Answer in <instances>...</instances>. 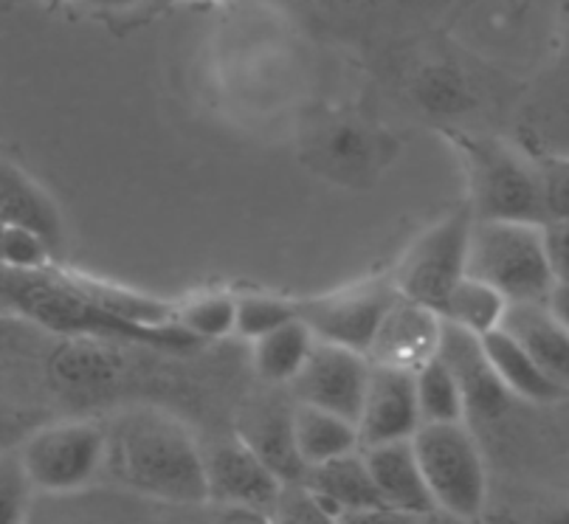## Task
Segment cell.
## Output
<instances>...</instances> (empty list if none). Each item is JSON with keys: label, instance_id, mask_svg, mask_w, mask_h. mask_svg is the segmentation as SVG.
Returning a JSON list of instances; mask_svg holds the SVG:
<instances>
[{"label": "cell", "instance_id": "obj_1", "mask_svg": "<svg viewBox=\"0 0 569 524\" xmlns=\"http://www.w3.org/2000/svg\"><path fill=\"white\" fill-rule=\"evenodd\" d=\"M104 471L113 483L147 500L170 505H203L207 459L176 417L136 409L104 428Z\"/></svg>", "mask_w": 569, "mask_h": 524}, {"label": "cell", "instance_id": "obj_2", "mask_svg": "<svg viewBox=\"0 0 569 524\" xmlns=\"http://www.w3.org/2000/svg\"><path fill=\"white\" fill-rule=\"evenodd\" d=\"M0 294L12 301L26 319L43 325L46 330L79 338H110V342H139L150 347L183 349L194 347V338L181 327H139L108 314L102 305L86 294L77 271L43 268V271H9L0 268Z\"/></svg>", "mask_w": 569, "mask_h": 524}, {"label": "cell", "instance_id": "obj_3", "mask_svg": "<svg viewBox=\"0 0 569 524\" xmlns=\"http://www.w3.org/2000/svg\"><path fill=\"white\" fill-rule=\"evenodd\" d=\"M466 161L473 220L547 226L541 161L521 145L482 136H455Z\"/></svg>", "mask_w": 569, "mask_h": 524}, {"label": "cell", "instance_id": "obj_4", "mask_svg": "<svg viewBox=\"0 0 569 524\" xmlns=\"http://www.w3.org/2000/svg\"><path fill=\"white\" fill-rule=\"evenodd\" d=\"M468 277L497 288L510 305H547L558 277L545 226L473 220Z\"/></svg>", "mask_w": 569, "mask_h": 524}, {"label": "cell", "instance_id": "obj_5", "mask_svg": "<svg viewBox=\"0 0 569 524\" xmlns=\"http://www.w3.org/2000/svg\"><path fill=\"white\" fill-rule=\"evenodd\" d=\"M437 513L479 522L488 505V471L466 423H423L412 437Z\"/></svg>", "mask_w": 569, "mask_h": 524}, {"label": "cell", "instance_id": "obj_6", "mask_svg": "<svg viewBox=\"0 0 569 524\" xmlns=\"http://www.w3.org/2000/svg\"><path fill=\"white\" fill-rule=\"evenodd\" d=\"M519 145L536 158L569 156V0H552L545 66L519 105Z\"/></svg>", "mask_w": 569, "mask_h": 524}, {"label": "cell", "instance_id": "obj_7", "mask_svg": "<svg viewBox=\"0 0 569 524\" xmlns=\"http://www.w3.org/2000/svg\"><path fill=\"white\" fill-rule=\"evenodd\" d=\"M18 454L37 494H79L104 468V428L88 421L37 426Z\"/></svg>", "mask_w": 569, "mask_h": 524}, {"label": "cell", "instance_id": "obj_8", "mask_svg": "<svg viewBox=\"0 0 569 524\" xmlns=\"http://www.w3.org/2000/svg\"><path fill=\"white\" fill-rule=\"evenodd\" d=\"M471 226L473 211L462 206L426 229L400 259L392 277L395 290L440 316L457 285L468 277Z\"/></svg>", "mask_w": 569, "mask_h": 524}, {"label": "cell", "instance_id": "obj_9", "mask_svg": "<svg viewBox=\"0 0 569 524\" xmlns=\"http://www.w3.org/2000/svg\"><path fill=\"white\" fill-rule=\"evenodd\" d=\"M395 296L398 290H395L392 279L389 283L370 279V283H356L350 288L333 290V294L297 301V314L310 327L316 342L336 344V347L370 356L372 342L381 330L383 316Z\"/></svg>", "mask_w": 569, "mask_h": 524}, {"label": "cell", "instance_id": "obj_10", "mask_svg": "<svg viewBox=\"0 0 569 524\" xmlns=\"http://www.w3.org/2000/svg\"><path fill=\"white\" fill-rule=\"evenodd\" d=\"M370 358L356 349L336 347V344H316L302 373L293 380L297 404L316 406L358 423L361 415L367 380H370Z\"/></svg>", "mask_w": 569, "mask_h": 524}, {"label": "cell", "instance_id": "obj_11", "mask_svg": "<svg viewBox=\"0 0 569 524\" xmlns=\"http://www.w3.org/2000/svg\"><path fill=\"white\" fill-rule=\"evenodd\" d=\"M356 426L361 452L363 448L387 446V443L412 441L418 428L423 426L418 409V392H415V373L372 364Z\"/></svg>", "mask_w": 569, "mask_h": 524}, {"label": "cell", "instance_id": "obj_12", "mask_svg": "<svg viewBox=\"0 0 569 524\" xmlns=\"http://www.w3.org/2000/svg\"><path fill=\"white\" fill-rule=\"evenodd\" d=\"M203 459L209 502L218 507H254L271 513L282 479L240 437L212 446V452H203Z\"/></svg>", "mask_w": 569, "mask_h": 524}, {"label": "cell", "instance_id": "obj_13", "mask_svg": "<svg viewBox=\"0 0 569 524\" xmlns=\"http://www.w3.org/2000/svg\"><path fill=\"white\" fill-rule=\"evenodd\" d=\"M446 367L457 378V386L466 401V417H482V421H493L502 415L510 404V395L505 384L499 380L497 369H493L491 358L485 353L482 338L473 333L460 330L455 325L442 327L440 349H437Z\"/></svg>", "mask_w": 569, "mask_h": 524}, {"label": "cell", "instance_id": "obj_14", "mask_svg": "<svg viewBox=\"0 0 569 524\" xmlns=\"http://www.w3.org/2000/svg\"><path fill=\"white\" fill-rule=\"evenodd\" d=\"M446 322L418 301L395 296L370 347V362L415 373L437 356Z\"/></svg>", "mask_w": 569, "mask_h": 524}, {"label": "cell", "instance_id": "obj_15", "mask_svg": "<svg viewBox=\"0 0 569 524\" xmlns=\"http://www.w3.org/2000/svg\"><path fill=\"white\" fill-rule=\"evenodd\" d=\"M293 409L297 404H284L282 398H257L240 412L237 423V437L282 479V485L305 483L308 476V465L297 446Z\"/></svg>", "mask_w": 569, "mask_h": 524}, {"label": "cell", "instance_id": "obj_16", "mask_svg": "<svg viewBox=\"0 0 569 524\" xmlns=\"http://www.w3.org/2000/svg\"><path fill=\"white\" fill-rule=\"evenodd\" d=\"M0 226L40 237L51 251L62 246V217L51 195L9 161H0Z\"/></svg>", "mask_w": 569, "mask_h": 524}, {"label": "cell", "instance_id": "obj_17", "mask_svg": "<svg viewBox=\"0 0 569 524\" xmlns=\"http://www.w3.org/2000/svg\"><path fill=\"white\" fill-rule=\"evenodd\" d=\"M363 457L370 465L372 483H376L383 505L412 513H437L412 441L363 448Z\"/></svg>", "mask_w": 569, "mask_h": 524}, {"label": "cell", "instance_id": "obj_18", "mask_svg": "<svg viewBox=\"0 0 569 524\" xmlns=\"http://www.w3.org/2000/svg\"><path fill=\"white\" fill-rule=\"evenodd\" d=\"M502 330L533 356L547 378L569 392V330L552 316L550 305H510Z\"/></svg>", "mask_w": 569, "mask_h": 524}, {"label": "cell", "instance_id": "obj_19", "mask_svg": "<svg viewBox=\"0 0 569 524\" xmlns=\"http://www.w3.org/2000/svg\"><path fill=\"white\" fill-rule=\"evenodd\" d=\"M305 485H308L325 505L333 507L339 516L383 505L381 496H378L376 483H372L370 465H367L363 452H352L339 459H330V463L316 465V468H310L308 476H305Z\"/></svg>", "mask_w": 569, "mask_h": 524}, {"label": "cell", "instance_id": "obj_20", "mask_svg": "<svg viewBox=\"0 0 569 524\" xmlns=\"http://www.w3.org/2000/svg\"><path fill=\"white\" fill-rule=\"evenodd\" d=\"M482 344L499 380L513 398L530 401V404H556V401H563L569 395L556 380L547 378L545 369L533 362V356L508 330L488 333Z\"/></svg>", "mask_w": 569, "mask_h": 524}, {"label": "cell", "instance_id": "obj_21", "mask_svg": "<svg viewBox=\"0 0 569 524\" xmlns=\"http://www.w3.org/2000/svg\"><path fill=\"white\" fill-rule=\"evenodd\" d=\"M293 428H297V446L308 471L321 463H330V459L345 457V454L361 452L356 423L333 415V412L297 404Z\"/></svg>", "mask_w": 569, "mask_h": 524}, {"label": "cell", "instance_id": "obj_22", "mask_svg": "<svg viewBox=\"0 0 569 524\" xmlns=\"http://www.w3.org/2000/svg\"><path fill=\"white\" fill-rule=\"evenodd\" d=\"M316 336L302 319L277 327L254 342V367L268 384H293L308 358L313 356Z\"/></svg>", "mask_w": 569, "mask_h": 524}, {"label": "cell", "instance_id": "obj_23", "mask_svg": "<svg viewBox=\"0 0 569 524\" xmlns=\"http://www.w3.org/2000/svg\"><path fill=\"white\" fill-rule=\"evenodd\" d=\"M508 308L510 301L505 299L497 288L479 283V279L466 277L457 285L455 294L449 296L440 319L446 322V325H455L460 327V330L485 338L488 333L502 330Z\"/></svg>", "mask_w": 569, "mask_h": 524}, {"label": "cell", "instance_id": "obj_24", "mask_svg": "<svg viewBox=\"0 0 569 524\" xmlns=\"http://www.w3.org/2000/svg\"><path fill=\"white\" fill-rule=\"evenodd\" d=\"M482 524H569V496L556 491L513 488L488 494Z\"/></svg>", "mask_w": 569, "mask_h": 524}, {"label": "cell", "instance_id": "obj_25", "mask_svg": "<svg viewBox=\"0 0 569 524\" xmlns=\"http://www.w3.org/2000/svg\"><path fill=\"white\" fill-rule=\"evenodd\" d=\"M305 9L319 14L341 29H372L381 23H395L412 12L435 7L437 0H297Z\"/></svg>", "mask_w": 569, "mask_h": 524}, {"label": "cell", "instance_id": "obj_26", "mask_svg": "<svg viewBox=\"0 0 569 524\" xmlns=\"http://www.w3.org/2000/svg\"><path fill=\"white\" fill-rule=\"evenodd\" d=\"M415 392L423 423H466V401L457 378L437 356L415 369Z\"/></svg>", "mask_w": 569, "mask_h": 524}, {"label": "cell", "instance_id": "obj_27", "mask_svg": "<svg viewBox=\"0 0 569 524\" xmlns=\"http://www.w3.org/2000/svg\"><path fill=\"white\" fill-rule=\"evenodd\" d=\"M176 325L194 342H218L234 333L237 296L229 294H198L176 308Z\"/></svg>", "mask_w": 569, "mask_h": 524}, {"label": "cell", "instance_id": "obj_28", "mask_svg": "<svg viewBox=\"0 0 569 524\" xmlns=\"http://www.w3.org/2000/svg\"><path fill=\"white\" fill-rule=\"evenodd\" d=\"M293 319H299L297 301L279 299V296L268 294L237 296L234 333H240L249 342H257V338L268 336L271 330H277V327L288 325Z\"/></svg>", "mask_w": 569, "mask_h": 524}, {"label": "cell", "instance_id": "obj_29", "mask_svg": "<svg viewBox=\"0 0 569 524\" xmlns=\"http://www.w3.org/2000/svg\"><path fill=\"white\" fill-rule=\"evenodd\" d=\"M34 488L20 463L18 448L0 454V524H29Z\"/></svg>", "mask_w": 569, "mask_h": 524}, {"label": "cell", "instance_id": "obj_30", "mask_svg": "<svg viewBox=\"0 0 569 524\" xmlns=\"http://www.w3.org/2000/svg\"><path fill=\"white\" fill-rule=\"evenodd\" d=\"M273 524H341V516L328 507L305 483L282 485L271 507Z\"/></svg>", "mask_w": 569, "mask_h": 524}, {"label": "cell", "instance_id": "obj_31", "mask_svg": "<svg viewBox=\"0 0 569 524\" xmlns=\"http://www.w3.org/2000/svg\"><path fill=\"white\" fill-rule=\"evenodd\" d=\"M418 99L437 113H455L468 105V85L451 66L426 68L418 79Z\"/></svg>", "mask_w": 569, "mask_h": 524}, {"label": "cell", "instance_id": "obj_32", "mask_svg": "<svg viewBox=\"0 0 569 524\" xmlns=\"http://www.w3.org/2000/svg\"><path fill=\"white\" fill-rule=\"evenodd\" d=\"M51 248L40 237L0 226V266L9 271H43L54 266Z\"/></svg>", "mask_w": 569, "mask_h": 524}, {"label": "cell", "instance_id": "obj_33", "mask_svg": "<svg viewBox=\"0 0 569 524\" xmlns=\"http://www.w3.org/2000/svg\"><path fill=\"white\" fill-rule=\"evenodd\" d=\"M545 178L547 226L569 224V156L539 158Z\"/></svg>", "mask_w": 569, "mask_h": 524}, {"label": "cell", "instance_id": "obj_34", "mask_svg": "<svg viewBox=\"0 0 569 524\" xmlns=\"http://www.w3.org/2000/svg\"><path fill=\"white\" fill-rule=\"evenodd\" d=\"M341 524H440V513H412L389 505L367 507V511L345 513Z\"/></svg>", "mask_w": 569, "mask_h": 524}, {"label": "cell", "instance_id": "obj_35", "mask_svg": "<svg viewBox=\"0 0 569 524\" xmlns=\"http://www.w3.org/2000/svg\"><path fill=\"white\" fill-rule=\"evenodd\" d=\"M34 428L37 423H31L26 412L0 406V454L23 446V441L34 432Z\"/></svg>", "mask_w": 569, "mask_h": 524}, {"label": "cell", "instance_id": "obj_36", "mask_svg": "<svg viewBox=\"0 0 569 524\" xmlns=\"http://www.w3.org/2000/svg\"><path fill=\"white\" fill-rule=\"evenodd\" d=\"M214 524H273L271 513L254 507H220Z\"/></svg>", "mask_w": 569, "mask_h": 524}, {"label": "cell", "instance_id": "obj_37", "mask_svg": "<svg viewBox=\"0 0 569 524\" xmlns=\"http://www.w3.org/2000/svg\"><path fill=\"white\" fill-rule=\"evenodd\" d=\"M547 305H550L552 316L569 330V283H558Z\"/></svg>", "mask_w": 569, "mask_h": 524}, {"label": "cell", "instance_id": "obj_38", "mask_svg": "<svg viewBox=\"0 0 569 524\" xmlns=\"http://www.w3.org/2000/svg\"><path fill=\"white\" fill-rule=\"evenodd\" d=\"M93 3H104V7H128V3H136V0H93Z\"/></svg>", "mask_w": 569, "mask_h": 524}, {"label": "cell", "instance_id": "obj_39", "mask_svg": "<svg viewBox=\"0 0 569 524\" xmlns=\"http://www.w3.org/2000/svg\"><path fill=\"white\" fill-rule=\"evenodd\" d=\"M440 524H482V522H462V518H451V516H442L440 513Z\"/></svg>", "mask_w": 569, "mask_h": 524}]
</instances>
